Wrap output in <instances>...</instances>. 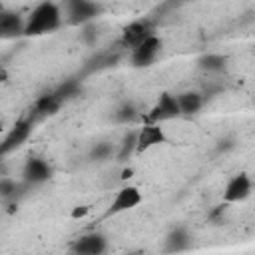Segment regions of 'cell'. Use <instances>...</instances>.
Listing matches in <instances>:
<instances>
[{
	"instance_id": "4316f807",
	"label": "cell",
	"mask_w": 255,
	"mask_h": 255,
	"mask_svg": "<svg viewBox=\"0 0 255 255\" xmlns=\"http://www.w3.org/2000/svg\"><path fill=\"white\" fill-rule=\"evenodd\" d=\"M131 175H133V167H124V169H122V175H120V179H122V181H128Z\"/></svg>"
},
{
	"instance_id": "603a6c76",
	"label": "cell",
	"mask_w": 255,
	"mask_h": 255,
	"mask_svg": "<svg viewBox=\"0 0 255 255\" xmlns=\"http://www.w3.org/2000/svg\"><path fill=\"white\" fill-rule=\"evenodd\" d=\"M80 40L88 46H94L98 42V26L96 24H86L82 26V32H80Z\"/></svg>"
},
{
	"instance_id": "484cf974",
	"label": "cell",
	"mask_w": 255,
	"mask_h": 255,
	"mask_svg": "<svg viewBox=\"0 0 255 255\" xmlns=\"http://www.w3.org/2000/svg\"><path fill=\"white\" fill-rule=\"evenodd\" d=\"M88 213H90V207H88V205H78V207L72 209V217H74V219L84 217V215H88Z\"/></svg>"
},
{
	"instance_id": "d4e9b609",
	"label": "cell",
	"mask_w": 255,
	"mask_h": 255,
	"mask_svg": "<svg viewBox=\"0 0 255 255\" xmlns=\"http://www.w3.org/2000/svg\"><path fill=\"white\" fill-rule=\"evenodd\" d=\"M223 217H225V203H223V205L213 207V209H211V213H209V219H211L215 225L223 223Z\"/></svg>"
},
{
	"instance_id": "52a82bcc",
	"label": "cell",
	"mask_w": 255,
	"mask_h": 255,
	"mask_svg": "<svg viewBox=\"0 0 255 255\" xmlns=\"http://www.w3.org/2000/svg\"><path fill=\"white\" fill-rule=\"evenodd\" d=\"M108 237L100 231H90L80 235L72 243V255H106L108 251Z\"/></svg>"
},
{
	"instance_id": "83f0119b",
	"label": "cell",
	"mask_w": 255,
	"mask_h": 255,
	"mask_svg": "<svg viewBox=\"0 0 255 255\" xmlns=\"http://www.w3.org/2000/svg\"><path fill=\"white\" fill-rule=\"evenodd\" d=\"M129 255H139V253H129Z\"/></svg>"
},
{
	"instance_id": "8fae6325",
	"label": "cell",
	"mask_w": 255,
	"mask_h": 255,
	"mask_svg": "<svg viewBox=\"0 0 255 255\" xmlns=\"http://www.w3.org/2000/svg\"><path fill=\"white\" fill-rule=\"evenodd\" d=\"M191 245H193V237H191L189 229L185 225H175L167 231L161 249L165 255H179V253L191 249Z\"/></svg>"
},
{
	"instance_id": "cb8c5ba5",
	"label": "cell",
	"mask_w": 255,
	"mask_h": 255,
	"mask_svg": "<svg viewBox=\"0 0 255 255\" xmlns=\"http://www.w3.org/2000/svg\"><path fill=\"white\" fill-rule=\"evenodd\" d=\"M235 149V137L233 135H225L221 139H217L215 143V153H229Z\"/></svg>"
},
{
	"instance_id": "e0dca14e",
	"label": "cell",
	"mask_w": 255,
	"mask_h": 255,
	"mask_svg": "<svg viewBox=\"0 0 255 255\" xmlns=\"http://www.w3.org/2000/svg\"><path fill=\"white\" fill-rule=\"evenodd\" d=\"M195 64L205 74H221L227 68V56L219 52H205L195 60Z\"/></svg>"
},
{
	"instance_id": "9c48e42d",
	"label": "cell",
	"mask_w": 255,
	"mask_h": 255,
	"mask_svg": "<svg viewBox=\"0 0 255 255\" xmlns=\"http://www.w3.org/2000/svg\"><path fill=\"white\" fill-rule=\"evenodd\" d=\"M32 124H34V116L18 120V122L12 126V129L6 133V137L2 139V143H0V155H8L10 151L18 149V147L30 137V133H32Z\"/></svg>"
},
{
	"instance_id": "4fadbf2b",
	"label": "cell",
	"mask_w": 255,
	"mask_h": 255,
	"mask_svg": "<svg viewBox=\"0 0 255 255\" xmlns=\"http://www.w3.org/2000/svg\"><path fill=\"white\" fill-rule=\"evenodd\" d=\"M165 141H167V133L159 124H143L137 129V153H143Z\"/></svg>"
},
{
	"instance_id": "7c38bea8",
	"label": "cell",
	"mask_w": 255,
	"mask_h": 255,
	"mask_svg": "<svg viewBox=\"0 0 255 255\" xmlns=\"http://www.w3.org/2000/svg\"><path fill=\"white\" fill-rule=\"evenodd\" d=\"M24 30H26V18L20 12L4 10L0 6V36L4 40L20 38L24 36Z\"/></svg>"
},
{
	"instance_id": "7402d4cb",
	"label": "cell",
	"mask_w": 255,
	"mask_h": 255,
	"mask_svg": "<svg viewBox=\"0 0 255 255\" xmlns=\"http://www.w3.org/2000/svg\"><path fill=\"white\" fill-rule=\"evenodd\" d=\"M114 155H116V147H114V143H110V141H98V143H94L92 149H90V159H92V161H98V163L108 161V159H112Z\"/></svg>"
},
{
	"instance_id": "3957f363",
	"label": "cell",
	"mask_w": 255,
	"mask_h": 255,
	"mask_svg": "<svg viewBox=\"0 0 255 255\" xmlns=\"http://www.w3.org/2000/svg\"><path fill=\"white\" fill-rule=\"evenodd\" d=\"M181 118L179 104H177V94L171 92H161L155 100V104L149 108V112L143 116V124H163L169 120Z\"/></svg>"
},
{
	"instance_id": "5bb4252c",
	"label": "cell",
	"mask_w": 255,
	"mask_h": 255,
	"mask_svg": "<svg viewBox=\"0 0 255 255\" xmlns=\"http://www.w3.org/2000/svg\"><path fill=\"white\" fill-rule=\"evenodd\" d=\"M177 104H179L181 116L189 118V116L199 114V110H201L203 104H205V98H203V94L197 92V90H185V92L177 94Z\"/></svg>"
},
{
	"instance_id": "44dd1931",
	"label": "cell",
	"mask_w": 255,
	"mask_h": 255,
	"mask_svg": "<svg viewBox=\"0 0 255 255\" xmlns=\"http://www.w3.org/2000/svg\"><path fill=\"white\" fill-rule=\"evenodd\" d=\"M28 185L22 181V183H18V181H14V179H10V177H2L0 179V197H2V201H16L18 203V197L24 193V189H26Z\"/></svg>"
},
{
	"instance_id": "7a4b0ae2",
	"label": "cell",
	"mask_w": 255,
	"mask_h": 255,
	"mask_svg": "<svg viewBox=\"0 0 255 255\" xmlns=\"http://www.w3.org/2000/svg\"><path fill=\"white\" fill-rule=\"evenodd\" d=\"M155 20L149 18V16H143V18H137V20H131L128 26H124L122 30V36H120V46L122 48H129V52L137 46H141L147 38L155 36Z\"/></svg>"
},
{
	"instance_id": "ac0fdd59",
	"label": "cell",
	"mask_w": 255,
	"mask_h": 255,
	"mask_svg": "<svg viewBox=\"0 0 255 255\" xmlns=\"http://www.w3.org/2000/svg\"><path fill=\"white\" fill-rule=\"evenodd\" d=\"M133 153H137V129H129V131L122 137V141H120V145H118V149H116V161L124 163V161H128Z\"/></svg>"
},
{
	"instance_id": "8992f818",
	"label": "cell",
	"mask_w": 255,
	"mask_h": 255,
	"mask_svg": "<svg viewBox=\"0 0 255 255\" xmlns=\"http://www.w3.org/2000/svg\"><path fill=\"white\" fill-rule=\"evenodd\" d=\"M253 191V179L249 177V173L245 171H239L235 173L227 183H225V189H223V203L229 205V203H239V201H245Z\"/></svg>"
},
{
	"instance_id": "6da1fadb",
	"label": "cell",
	"mask_w": 255,
	"mask_h": 255,
	"mask_svg": "<svg viewBox=\"0 0 255 255\" xmlns=\"http://www.w3.org/2000/svg\"><path fill=\"white\" fill-rule=\"evenodd\" d=\"M62 26V8L56 2H40L26 16L24 36H42Z\"/></svg>"
},
{
	"instance_id": "2e32d148",
	"label": "cell",
	"mask_w": 255,
	"mask_h": 255,
	"mask_svg": "<svg viewBox=\"0 0 255 255\" xmlns=\"http://www.w3.org/2000/svg\"><path fill=\"white\" fill-rule=\"evenodd\" d=\"M52 92L58 96V100H60L62 104H68V102H72V100H76V98L82 96V92H84L82 78H78V76L66 78V80H64L62 84H58Z\"/></svg>"
},
{
	"instance_id": "30bf717a",
	"label": "cell",
	"mask_w": 255,
	"mask_h": 255,
	"mask_svg": "<svg viewBox=\"0 0 255 255\" xmlns=\"http://www.w3.org/2000/svg\"><path fill=\"white\" fill-rule=\"evenodd\" d=\"M143 195L141 191L135 187V185H124L116 191L112 203H110V209H108V215H118V213H124V211H129L133 207H137L141 203Z\"/></svg>"
},
{
	"instance_id": "5b68a950",
	"label": "cell",
	"mask_w": 255,
	"mask_h": 255,
	"mask_svg": "<svg viewBox=\"0 0 255 255\" xmlns=\"http://www.w3.org/2000/svg\"><path fill=\"white\" fill-rule=\"evenodd\" d=\"M52 173H54V169H52V165L44 157L32 155V157L26 159V163L22 167V181L28 187L42 185V183H46L52 177Z\"/></svg>"
},
{
	"instance_id": "ffe728a7",
	"label": "cell",
	"mask_w": 255,
	"mask_h": 255,
	"mask_svg": "<svg viewBox=\"0 0 255 255\" xmlns=\"http://www.w3.org/2000/svg\"><path fill=\"white\" fill-rule=\"evenodd\" d=\"M114 120H116L118 124H124V126L133 124V122L139 120V108H137L131 100H126V102H122V104L116 108Z\"/></svg>"
},
{
	"instance_id": "d6986e66",
	"label": "cell",
	"mask_w": 255,
	"mask_h": 255,
	"mask_svg": "<svg viewBox=\"0 0 255 255\" xmlns=\"http://www.w3.org/2000/svg\"><path fill=\"white\" fill-rule=\"evenodd\" d=\"M118 58H120L118 52H112V50L100 52V54H96L92 60H88V64H86V72H88V74H94V72L106 70V68L114 66V64L118 62Z\"/></svg>"
},
{
	"instance_id": "9a60e30c",
	"label": "cell",
	"mask_w": 255,
	"mask_h": 255,
	"mask_svg": "<svg viewBox=\"0 0 255 255\" xmlns=\"http://www.w3.org/2000/svg\"><path fill=\"white\" fill-rule=\"evenodd\" d=\"M62 102L58 100V96L54 92H48V94H42L34 106H32V116L34 118H46V116H56L60 110H62Z\"/></svg>"
},
{
	"instance_id": "ba28073f",
	"label": "cell",
	"mask_w": 255,
	"mask_h": 255,
	"mask_svg": "<svg viewBox=\"0 0 255 255\" xmlns=\"http://www.w3.org/2000/svg\"><path fill=\"white\" fill-rule=\"evenodd\" d=\"M161 48H163V42L155 34V36L147 38L141 46H137V48H133L129 52V64L133 68H147V66H151L155 62V58L159 56Z\"/></svg>"
},
{
	"instance_id": "277c9868",
	"label": "cell",
	"mask_w": 255,
	"mask_h": 255,
	"mask_svg": "<svg viewBox=\"0 0 255 255\" xmlns=\"http://www.w3.org/2000/svg\"><path fill=\"white\" fill-rule=\"evenodd\" d=\"M102 4L98 2H90V0H72L66 4V14H68V22L74 26H86V24H94V20L102 14Z\"/></svg>"
}]
</instances>
